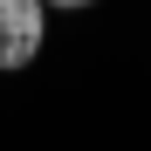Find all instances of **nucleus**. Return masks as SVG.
I'll use <instances>...</instances> for the list:
<instances>
[{"mask_svg":"<svg viewBox=\"0 0 151 151\" xmlns=\"http://www.w3.org/2000/svg\"><path fill=\"white\" fill-rule=\"evenodd\" d=\"M41 35H48L41 0H0V69H28L41 55Z\"/></svg>","mask_w":151,"mask_h":151,"instance_id":"nucleus-1","label":"nucleus"}]
</instances>
